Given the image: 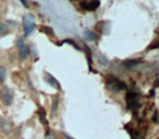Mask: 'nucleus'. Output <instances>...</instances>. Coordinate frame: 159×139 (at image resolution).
Returning <instances> with one entry per match:
<instances>
[{
	"mask_svg": "<svg viewBox=\"0 0 159 139\" xmlns=\"http://www.w3.org/2000/svg\"><path fill=\"white\" fill-rule=\"evenodd\" d=\"M6 77H7L6 68H4V66H0V85L4 84V82L6 81Z\"/></svg>",
	"mask_w": 159,
	"mask_h": 139,
	"instance_id": "13",
	"label": "nucleus"
},
{
	"mask_svg": "<svg viewBox=\"0 0 159 139\" xmlns=\"http://www.w3.org/2000/svg\"><path fill=\"white\" fill-rule=\"evenodd\" d=\"M64 136H65V137H66V138H67V139H74V138H73V137H71V136H68L67 134H64Z\"/></svg>",
	"mask_w": 159,
	"mask_h": 139,
	"instance_id": "18",
	"label": "nucleus"
},
{
	"mask_svg": "<svg viewBox=\"0 0 159 139\" xmlns=\"http://www.w3.org/2000/svg\"><path fill=\"white\" fill-rule=\"evenodd\" d=\"M0 124H1V118H0Z\"/></svg>",
	"mask_w": 159,
	"mask_h": 139,
	"instance_id": "21",
	"label": "nucleus"
},
{
	"mask_svg": "<svg viewBox=\"0 0 159 139\" xmlns=\"http://www.w3.org/2000/svg\"><path fill=\"white\" fill-rule=\"evenodd\" d=\"M57 107H59V97L57 95L53 97V100H52V108H51V112L54 113L55 111L57 110Z\"/></svg>",
	"mask_w": 159,
	"mask_h": 139,
	"instance_id": "11",
	"label": "nucleus"
},
{
	"mask_svg": "<svg viewBox=\"0 0 159 139\" xmlns=\"http://www.w3.org/2000/svg\"><path fill=\"white\" fill-rule=\"evenodd\" d=\"M41 31H42V32H46L48 35H53V31L50 29V27H48V26H45V27H43Z\"/></svg>",
	"mask_w": 159,
	"mask_h": 139,
	"instance_id": "16",
	"label": "nucleus"
},
{
	"mask_svg": "<svg viewBox=\"0 0 159 139\" xmlns=\"http://www.w3.org/2000/svg\"><path fill=\"white\" fill-rule=\"evenodd\" d=\"M16 47H18V54H20V58H21L22 61H24L27 59V57H28L29 54V49L28 47H27V45L25 43L24 39L23 38H18V41H16Z\"/></svg>",
	"mask_w": 159,
	"mask_h": 139,
	"instance_id": "5",
	"label": "nucleus"
},
{
	"mask_svg": "<svg viewBox=\"0 0 159 139\" xmlns=\"http://www.w3.org/2000/svg\"><path fill=\"white\" fill-rule=\"evenodd\" d=\"M45 79H46L47 82L49 83V84H50L51 86H52V87L57 88V89H61L59 82H57V79L54 78V77H53V76H52L51 74H49V73H46V75H45Z\"/></svg>",
	"mask_w": 159,
	"mask_h": 139,
	"instance_id": "8",
	"label": "nucleus"
},
{
	"mask_svg": "<svg viewBox=\"0 0 159 139\" xmlns=\"http://www.w3.org/2000/svg\"><path fill=\"white\" fill-rule=\"evenodd\" d=\"M106 87L112 93H120L121 90L127 89V84L124 83L122 81H120V79H118L117 77L110 76L106 81Z\"/></svg>",
	"mask_w": 159,
	"mask_h": 139,
	"instance_id": "1",
	"label": "nucleus"
},
{
	"mask_svg": "<svg viewBox=\"0 0 159 139\" xmlns=\"http://www.w3.org/2000/svg\"><path fill=\"white\" fill-rule=\"evenodd\" d=\"M8 33H9V27H8L7 25L4 24V23L0 22V36L7 35Z\"/></svg>",
	"mask_w": 159,
	"mask_h": 139,
	"instance_id": "12",
	"label": "nucleus"
},
{
	"mask_svg": "<svg viewBox=\"0 0 159 139\" xmlns=\"http://www.w3.org/2000/svg\"><path fill=\"white\" fill-rule=\"evenodd\" d=\"M99 59L101 60L100 62H101V63H102L103 65H105V66H107V65L110 64V62H108V60H107V59H106V57H104V56H103L102 53H99Z\"/></svg>",
	"mask_w": 159,
	"mask_h": 139,
	"instance_id": "14",
	"label": "nucleus"
},
{
	"mask_svg": "<svg viewBox=\"0 0 159 139\" xmlns=\"http://www.w3.org/2000/svg\"><path fill=\"white\" fill-rule=\"evenodd\" d=\"M22 4H24L25 7H28V4H26V2H24V1H22Z\"/></svg>",
	"mask_w": 159,
	"mask_h": 139,
	"instance_id": "20",
	"label": "nucleus"
},
{
	"mask_svg": "<svg viewBox=\"0 0 159 139\" xmlns=\"http://www.w3.org/2000/svg\"><path fill=\"white\" fill-rule=\"evenodd\" d=\"M83 38L88 41H93V40L96 39V35L95 33H93L92 31H86L83 33Z\"/></svg>",
	"mask_w": 159,
	"mask_h": 139,
	"instance_id": "10",
	"label": "nucleus"
},
{
	"mask_svg": "<svg viewBox=\"0 0 159 139\" xmlns=\"http://www.w3.org/2000/svg\"><path fill=\"white\" fill-rule=\"evenodd\" d=\"M157 118H158V112H155V115H154V118H153V121L157 122Z\"/></svg>",
	"mask_w": 159,
	"mask_h": 139,
	"instance_id": "17",
	"label": "nucleus"
},
{
	"mask_svg": "<svg viewBox=\"0 0 159 139\" xmlns=\"http://www.w3.org/2000/svg\"><path fill=\"white\" fill-rule=\"evenodd\" d=\"M126 102H127V107L131 110H136L141 107L140 104V95L134 91H129L126 95Z\"/></svg>",
	"mask_w": 159,
	"mask_h": 139,
	"instance_id": "3",
	"label": "nucleus"
},
{
	"mask_svg": "<svg viewBox=\"0 0 159 139\" xmlns=\"http://www.w3.org/2000/svg\"><path fill=\"white\" fill-rule=\"evenodd\" d=\"M100 1H81L80 7L86 11H95L100 7Z\"/></svg>",
	"mask_w": 159,
	"mask_h": 139,
	"instance_id": "6",
	"label": "nucleus"
},
{
	"mask_svg": "<svg viewBox=\"0 0 159 139\" xmlns=\"http://www.w3.org/2000/svg\"><path fill=\"white\" fill-rule=\"evenodd\" d=\"M0 98H1V101L4 105L7 107H10L11 104L13 103V99H14V93L13 90L4 86V87H1L0 89Z\"/></svg>",
	"mask_w": 159,
	"mask_h": 139,
	"instance_id": "2",
	"label": "nucleus"
},
{
	"mask_svg": "<svg viewBox=\"0 0 159 139\" xmlns=\"http://www.w3.org/2000/svg\"><path fill=\"white\" fill-rule=\"evenodd\" d=\"M157 48H159V40H157V41H155L154 43H152L151 46L147 48V50H152V49H157Z\"/></svg>",
	"mask_w": 159,
	"mask_h": 139,
	"instance_id": "15",
	"label": "nucleus"
},
{
	"mask_svg": "<svg viewBox=\"0 0 159 139\" xmlns=\"http://www.w3.org/2000/svg\"><path fill=\"white\" fill-rule=\"evenodd\" d=\"M139 63H141V60H126L124 61L122 65H124L127 70H131V68H134L135 65H138Z\"/></svg>",
	"mask_w": 159,
	"mask_h": 139,
	"instance_id": "9",
	"label": "nucleus"
},
{
	"mask_svg": "<svg viewBox=\"0 0 159 139\" xmlns=\"http://www.w3.org/2000/svg\"><path fill=\"white\" fill-rule=\"evenodd\" d=\"M154 93H155V91H154V90H151V91H149V96L153 97L154 96Z\"/></svg>",
	"mask_w": 159,
	"mask_h": 139,
	"instance_id": "19",
	"label": "nucleus"
},
{
	"mask_svg": "<svg viewBox=\"0 0 159 139\" xmlns=\"http://www.w3.org/2000/svg\"><path fill=\"white\" fill-rule=\"evenodd\" d=\"M0 128H1L2 133L6 134V135L10 134L11 129H12V123H11V121H9V120H4V121H1Z\"/></svg>",
	"mask_w": 159,
	"mask_h": 139,
	"instance_id": "7",
	"label": "nucleus"
},
{
	"mask_svg": "<svg viewBox=\"0 0 159 139\" xmlns=\"http://www.w3.org/2000/svg\"><path fill=\"white\" fill-rule=\"evenodd\" d=\"M23 25H24V34L27 37L32 34L36 29L35 18L32 14H25L23 19Z\"/></svg>",
	"mask_w": 159,
	"mask_h": 139,
	"instance_id": "4",
	"label": "nucleus"
}]
</instances>
